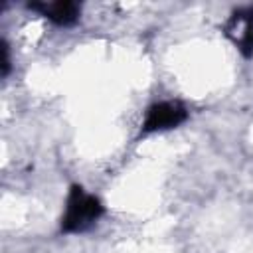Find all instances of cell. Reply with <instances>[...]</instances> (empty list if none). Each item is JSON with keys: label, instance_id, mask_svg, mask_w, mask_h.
I'll return each mask as SVG.
<instances>
[{"label": "cell", "instance_id": "6da1fadb", "mask_svg": "<svg viewBox=\"0 0 253 253\" xmlns=\"http://www.w3.org/2000/svg\"><path fill=\"white\" fill-rule=\"evenodd\" d=\"M103 213H105V208L99 202V198L93 194H87L83 190V186L73 184L69 188V194L65 200L61 231L63 233H83V231L91 229Z\"/></svg>", "mask_w": 253, "mask_h": 253}, {"label": "cell", "instance_id": "7a4b0ae2", "mask_svg": "<svg viewBox=\"0 0 253 253\" xmlns=\"http://www.w3.org/2000/svg\"><path fill=\"white\" fill-rule=\"evenodd\" d=\"M188 119V109L180 101H160L148 107L142 121V134H150L156 130L176 128Z\"/></svg>", "mask_w": 253, "mask_h": 253}, {"label": "cell", "instance_id": "3957f363", "mask_svg": "<svg viewBox=\"0 0 253 253\" xmlns=\"http://www.w3.org/2000/svg\"><path fill=\"white\" fill-rule=\"evenodd\" d=\"M223 34L245 55H253V6L237 8L223 24Z\"/></svg>", "mask_w": 253, "mask_h": 253}, {"label": "cell", "instance_id": "277c9868", "mask_svg": "<svg viewBox=\"0 0 253 253\" xmlns=\"http://www.w3.org/2000/svg\"><path fill=\"white\" fill-rule=\"evenodd\" d=\"M28 8L40 12L42 16H45L49 22L57 24V26H73L79 16H81V6L77 2H69V0H57V2H32L28 4Z\"/></svg>", "mask_w": 253, "mask_h": 253}, {"label": "cell", "instance_id": "5b68a950", "mask_svg": "<svg viewBox=\"0 0 253 253\" xmlns=\"http://www.w3.org/2000/svg\"><path fill=\"white\" fill-rule=\"evenodd\" d=\"M0 51H2V75L6 77V75L10 73V51H8V43H6V40H2Z\"/></svg>", "mask_w": 253, "mask_h": 253}]
</instances>
